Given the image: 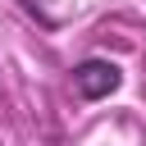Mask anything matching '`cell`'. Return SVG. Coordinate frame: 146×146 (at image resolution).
I'll use <instances>...</instances> for the list:
<instances>
[{
  "mask_svg": "<svg viewBox=\"0 0 146 146\" xmlns=\"http://www.w3.org/2000/svg\"><path fill=\"white\" fill-rule=\"evenodd\" d=\"M123 87V68L114 59H100V55H87L73 64V91L82 100H105Z\"/></svg>",
  "mask_w": 146,
  "mask_h": 146,
  "instance_id": "6da1fadb",
  "label": "cell"
},
{
  "mask_svg": "<svg viewBox=\"0 0 146 146\" xmlns=\"http://www.w3.org/2000/svg\"><path fill=\"white\" fill-rule=\"evenodd\" d=\"M18 5H23V14H27V18H36L41 27H55V14H46V9H41V0H18Z\"/></svg>",
  "mask_w": 146,
  "mask_h": 146,
  "instance_id": "7a4b0ae2",
  "label": "cell"
}]
</instances>
